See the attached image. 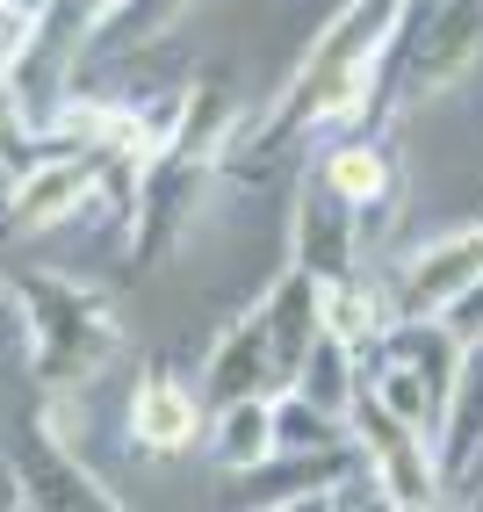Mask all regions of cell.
I'll list each match as a JSON object with an SVG mask.
<instances>
[{"label": "cell", "mask_w": 483, "mask_h": 512, "mask_svg": "<svg viewBox=\"0 0 483 512\" xmlns=\"http://www.w3.org/2000/svg\"><path fill=\"white\" fill-rule=\"evenodd\" d=\"M22 303H29V325H37V361H44L51 383H80V375L116 347V311L80 282L22 275Z\"/></svg>", "instance_id": "cell-1"}, {"label": "cell", "mask_w": 483, "mask_h": 512, "mask_svg": "<svg viewBox=\"0 0 483 512\" xmlns=\"http://www.w3.org/2000/svg\"><path fill=\"white\" fill-rule=\"evenodd\" d=\"M347 426L361 433V448H368V462H375V484H383L390 505H433L440 455H433V440H426L419 426H404L390 404H375L368 383H361V397H354Z\"/></svg>", "instance_id": "cell-2"}, {"label": "cell", "mask_w": 483, "mask_h": 512, "mask_svg": "<svg viewBox=\"0 0 483 512\" xmlns=\"http://www.w3.org/2000/svg\"><path fill=\"white\" fill-rule=\"evenodd\" d=\"M469 282H483V217L462 224V231H447V238H433V246H419L397 267L390 311H397V325L404 318H440Z\"/></svg>", "instance_id": "cell-3"}, {"label": "cell", "mask_w": 483, "mask_h": 512, "mask_svg": "<svg viewBox=\"0 0 483 512\" xmlns=\"http://www.w3.org/2000/svg\"><path fill=\"white\" fill-rule=\"evenodd\" d=\"M483 51V0H433L426 22L411 29V51H404V94L426 101V94H447L469 58Z\"/></svg>", "instance_id": "cell-4"}, {"label": "cell", "mask_w": 483, "mask_h": 512, "mask_svg": "<svg viewBox=\"0 0 483 512\" xmlns=\"http://www.w3.org/2000/svg\"><path fill=\"white\" fill-rule=\"evenodd\" d=\"M289 260H296V275H310L318 289L354 282V202H339L325 181H310L296 217H289Z\"/></svg>", "instance_id": "cell-5"}, {"label": "cell", "mask_w": 483, "mask_h": 512, "mask_svg": "<svg viewBox=\"0 0 483 512\" xmlns=\"http://www.w3.org/2000/svg\"><path fill=\"white\" fill-rule=\"evenodd\" d=\"M195 433H202V404L166 368H152L145 383L130 390V440L145 455H181V448H195Z\"/></svg>", "instance_id": "cell-6"}, {"label": "cell", "mask_w": 483, "mask_h": 512, "mask_svg": "<svg viewBox=\"0 0 483 512\" xmlns=\"http://www.w3.org/2000/svg\"><path fill=\"white\" fill-rule=\"evenodd\" d=\"M274 462V397H246V404H217V469L253 476Z\"/></svg>", "instance_id": "cell-7"}, {"label": "cell", "mask_w": 483, "mask_h": 512, "mask_svg": "<svg viewBox=\"0 0 483 512\" xmlns=\"http://www.w3.org/2000/svg\"><path fill=\"white\" fill-rule=\"evenodd\" d=\"M433 455L447 469H469L483 455V339L462 347V383H455V404H447V426L433 440Z\"/></svg>", "instance_id": "cell-8"}, {"label": "cell", "mask_w": 483, "mask_h": 512, "mask_svg": "<svg viewBox=\"0 0 483 512\" xmlns=\"http://www.w3.org/2000/svg\"><path fill=\"white\" fill-rule=\"evenodd\" d=\"M318 181H325L339 202H354V210H375V202H390L397 166H390L383 145H332L325 166H318Z\"/></svg>", "instance_id": "cell-9"}, {"label": "cell", "mask_w": 483, "mask_h": 512, "mask_svg": "<svg viewBox=\"0 0 483 512\" xmlns=\"http://www.w3.org/2000/svg\"><path fill=\"white\" fill-rule=\"evenodd\" d=\"M29 484H37L29 498H37L44 512H116V498H101L87 476L73 462H58V455L51 462H29Z\"/></svg>", "instance_id": "cell-10"}, {"label": "cell", "mask_w": 483, "mask_h": 512, "mask_svg": "<svg viewBox=\"0 0 483 512\" xmlns=\"http://www.w3.org/2000/svg\"><path fill=\"white\" fill-rule=\"evenodd\" d=\"M94 174H87V159H65V166H51V174H37L22 188V210H15V224H37V217H58L65 210V195H80Z\"/></svg>", "instance_id": "cell-11"}, {"label": "cell", "mask_w": 483, "mask_h": 512, "mask_svg": "<svg viewBox=\"0 0 483 512\" xmlns=\"http://www.w3.org/2000/svg\"><path fill=\"white\" fill-rule=\"evenodd\" d=\"M22 44H29V15L22 8H0V65H15Z\"/></svg>", "instance_id": "cell-12"}, {"label": "cell", "mask_w": 483, "mask_h": 512, "mask_svg": "<svg viewBox=\"0 0 483 512\" xmlns=\"http://www.w3.org/2000/svg\"><path fill=\"white\" fill-rule=\"evenodd\" d=\"M22 145V109H15V94L0 87V152H15Z\"/></svg>", "instance_id": "cell-13"}, {"label": "cell", "mask_w": 483, "mask_h": 512, "mask_svg": "<svg viewBox=\"0 0 483 512\" xmlns=\"http://www.w3.org/2000/svg\"><path fill=\"white\" fill-rule=\"evenodd\" d=\"M267 512H339V491H310V498H282Z\"/></svg>", "instance_id": "cell-14"}, {"label": "cell", "mask_w": 483, "mask_h": 512, "mask_svg": "<svg viewBox=\"0 0 483 512\" xmlns=\"http://www.w3.org/2000/svg\"><path fill=\"white\" fill-rule=\"evenodd\" d=\"M390 512H433V505H390Z\"/></svg>", "instance_id": "cell-15"}, {"label": "cell", "mask_w": 483, "mask_h": 512, "mask_svg": "<svg viewBox=\"0 0 483 512\" xmlns=\"http://www.w3.org/2000/svg\"><path fill=\"white\" fill-rule=\"evenodd\" d=\"M339 512H354V505H339Z\"/></svg>", "instance_id": "cell-16"}]
</instances>
